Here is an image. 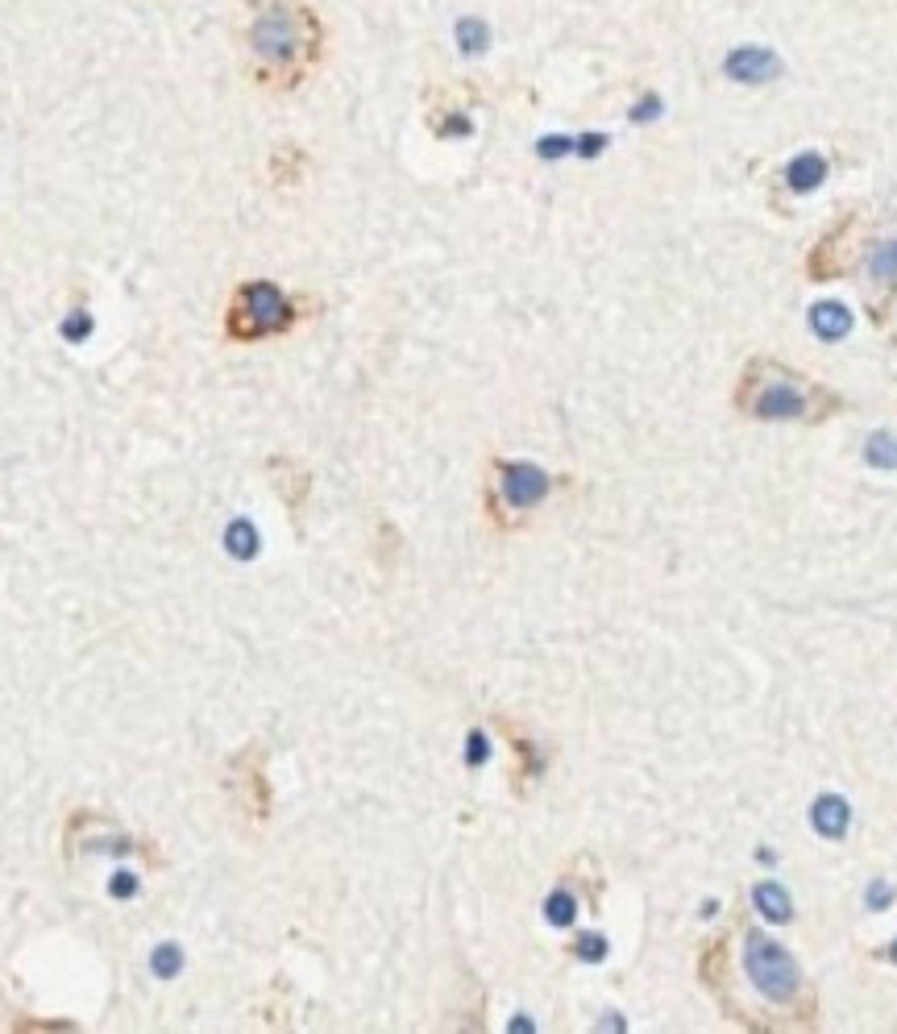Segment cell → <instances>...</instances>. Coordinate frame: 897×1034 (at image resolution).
<instances>
[{"label": "cell", "instance_id": "cell-1", "mask_svg": "<svg viewBox=\"0 0 897 1034\" xmlns=\"http://www.w3.org/2000/svg\"><path fill=\"white\" fill-rule=\"evenodd\" d=\"M246 75L262 92H295L324 59V21L312 0H250L241 21Z\"/></svg>", "mask_w": 897, "mask_h": 1034}, {"label": "cell", "instance_id": "cell-2", "mask_svg": "<svg viewBox=\"0 0 897 1034\" xmlns=\"http://www.w3.org/2000/svg\"><path fill=\"white\" fill-rule=\"evenodd\" d=\"M295 325V299L271 279H250L233 291L229 312H225V337L237 345L267 341Z\"/></svg>", "mask_w": 897, "mask_h": 1034}, {"label": "cell", "instance_id": "cell-3", "mask_svg": "<svg viewBox=\"0 0 897 1034\" xmlns=\"http://www.w3.org/2000/svg\"><path fill=\"white\" fill-rule=\"evenodd\" d=\"M744 973H748V980L756 985V994H765L769 1001H777V1006L793 1001L798 985H802V973H798L793 955L786 952L777 939H769V935H760V931H752L748 939H744Z\"/></svg>", "mask_w": 897, "mask_h": 1034}, {"label": "cell", "instance_id": "cell-4", "mask_svg": "<svg viewBox=\"0 0 897 1034\" xmlns=\"http://www.w3.org/2000/svg\"><path fill=\"white\" fill-rule=\"evenodd\" d=\"M744 408L756 420H802L806 415V391L798 387V378L781 374L772 366L765 383H752L744 391Z\"/></svg>", "mask_w": 897, "mask_h": 1034}, {"label": "cell", "instance_id": "cell-5", "mask_svg": "<svg viewBox=\"0 0 897 1034\" xmlns=\"http://www.w3.org/2000/svg\"><path fill=\"white\" fill-rule=\"evenodd\" d=\"M499 470V498L511 507V512H532L536 503H544V495H548V474H544L541 466H532V461H499L495 466Z\"/></svg>", "mask_w": 897, "mask_h": 1034}, {"label": "cell", "instance_id": "cell-6", "mask_svg": "<svg viewBox=\"0 0 897 1034\" xmlns=\"http://www.w3.org/2000/svg\"><path fill=\"white\" fill-rule=\"evenodd\" d=\"M781 179H786V187H790L793 196H811L814 187L827 184V158L814 154V150H802V154H793L790 163H786Z\"/></svg>", "mask_w": 897, "mask_h": 1034}, {"label": "cell", "instance_id": "cell-7", "mask_svg": "<svg viewBox=\"0 0 897 1034\" xmlns=\"http://www.w3.org/2000/svg\"><path fill=\"white\" fill-rule=\"evenodd\" d=\"M811 823L823 839H843L848 827H852V807H848L839 794H823L811 807Z\"/></svg>", "mask_w": 897, "mask_h": 1034}, {"label": "cell", "instance_id": "cell-8", "mask_svg": "<svg viewBox=\"0 0 897 1034\" xmlns=\"http://www.w3.org/2000/svg\"><path fill=\"white\" fill-rule=\"evenodd\" d=\"M811 329L814 337H823V341H839V337H848V329H852V312H848V304H839V299H823V304L811 308Z\"/></svg>", "mask_w": 897, "mask_h": 1034}, {"label": "cell", "instance_id": "cell-9", "mask_svg": "<svg viewBox=\"0 0 897 1034\" xmlns=\"http://www.w3.org/2000/svg\"><path fill=\"white\" fill-rule=\"evenodd\" d=\"M772 67H777L772 55L756 50V46H744V50H735V55L728 59V75L731 80H744V83H760V80H769V75H777Z\"/></svg>", "mask_w": 897, "mask_h": 1034}, {"label": "cell", "instance_id": "cell-10", "mask_svg": "<svg viewBox=\"0 0 897 1034\" xmlns=\"http://www.w3.org/2000/svg\"><path fill=\"white\" fill-rule=\"evenodd\" d=\"M752 906L765 914V918H772V923H790V918H793L790 893L781 890L777 881H760V885L752 890Z\"/></svg>", "mask_w": 897, "mask_h": 1034}, {"label": "cell", "instance_id": "cell-11", "mask_svg": "<svg viewBox=\"0 0 897 1034\" xmlns=\"http://www.w3.org/2000/svg\"><path fill=\"white\" fill-rule=\"evenodd\" d=\"M869 279H873L876 287H897V237H889V242H876L873 249H869Z\"/></svg>", "mask_w": 897, "mask_h": 1034}, {"label": "cell", "instance_id": "cell-12", "mask_svg": "<svg viewBox=\"0 0 897 1034\" xmlns=\"http://www.w3.org/2000/svg\"><path fill=\"white\" fill-rule=\"evenodd\" d=\"M864 461L876 466V470H897V436H889V433L869 436V445H864Z\"/></svg>", "mask_w": 897, "mask_h": 1034}, {"label": "cell", "instance_id": "cell-13", "mask_svg": "<svg viewBox=\"0 0 897 1034\" xmlns=\"http://www.w3.org/2000/svg\"><path fill=\"white\" fill-rule=\"evenodd\" d=\"M544 910H548V923H553V927H565V923H574V910H578V906H574V897H569V893L557 890L553 897H548V906H544Z\"/></svg>", "mask_w": 897, "mask_h": 1034}, {"label": "cell", "instance_id": "cell-14", "mask_svg": "<svg viewBox=\"0 0 897 1034\" xmlns=\"http://www.w3.org/2000/svg\"><path fill=\"white\" fill-rule=\"evenodd\" d=\"M578 955H586V960H603V955H606V939H599V935H586V939H578Z\"/></svg>", "mask_w": 897, "mask_h": 1034}, {"label": "cell", "instance_id": "cell-15", "mask_svg": "<svg viewBox=\"0 0 897 1034\" xmlns=\"http://www.w3.org/2000/svg\"><path fill=\"white\" fill-rule=\"evenodd\" d=\"M889 902H894V890H889V885H873V890H869V906H873V910L876 906H889Z\"/></svg>", "mask_w": 897, "mask_h": 1034}, {"label": "cell", "instance_id": "cell-16", "mask_svg": "<svg viewBox=\"0 0 897 1034\" xmlns=\"http://www.w3.org/2000/svg\"><path fill=\"white\" fill-rule=\"evenodd\" d=\"M889 960H897V943H894V952H889Z\"/></svg>", "mask_w": 897, "mask_h": 1034}]
</instances>
